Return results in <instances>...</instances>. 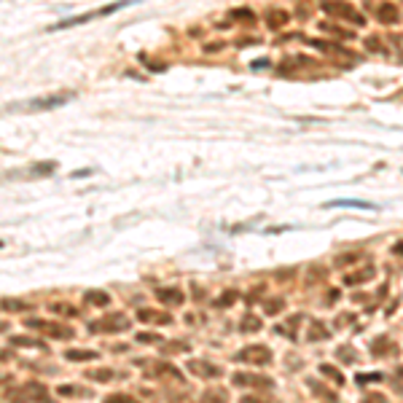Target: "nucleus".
<instances>
[{
	"label": "nucleus",
	"mask_w": 403,
	"mask_h": 403,
	"mask_svg": "<svg viewBox=\"0 0 403 403\" xmlns=\"http://www.w3.org/2000/svg\"><path fill=\"white\" fill-rule=\"evenodd\" d=\"M129 3H137V0H118V3H110V6H105V8H100V11H91V14H83V16H73V19H65V22H59V24H54L51 30H65V27H73V24L91 22V19H97V16L116 14V11H121V8H127Z\"/></svg>",
	"instance_id": "nucleus-1"
},
{
	"label": "nucleus",
	"mask_w": 403,
	"mask_h": 403,
	"mask_svg": "<svg viewBox=\"0 0 403 403\" xmlns=\"http://www.w3.org/2000/svg\"><path fill=\"white\" fill-rule=\"evenodd\" d=\"M127 325H129V320L124 315H108L105 320H95L89 328H91V333H113V331L127 328Z\"/></svg>",
	"instance_id": "nucleus-2"
},
{
	"label": "nucleus",
	"mask_w": 403,
	"mask_h": 403,
	"mask_svg": "<svg viewBox=\"0 0 403 403\" xmlns=\"http://www.w3.org/2000/svg\"><path fill=\"white\" fill-rule=\"evenodd\" d=\"M239 360H247V363H258V365H264V363H269L271 360V352L266 350V347H250V350H242L239 355H237Z\"/></svg>",
	"instance_id": "nucleus-3"
},
{
	"label": "nucleus",
	"mask_w": 403,
	"mask_h": 403,
	"mask_svg": "<svg viewBox=\"0 0 403 403\" xmlns=\"http://www.w3.org/2000/svg\"><path fill=\"white\" fill-rule=\"evenodd\" d=\"M27 325H30V328H46V333L54 336V339H70V331L65 325H57V323L51 325V323H43V320H30Z\"/></svg>",
	"instance_id": "nucleus-4"
},
{
	"label": "nucleus",
	"mask_w": 403,
	"mask_h": 403,
	"mask_svg": "<svg viewBox=\"0 0 403 403\" xmlns=\"http://www.w3.org/2000/svg\"><path fill=\"white\" fill-rule=\"evenodd\" d=\"M189 371H194L196 377H221V368L212 363H202V360H191L189 363Z\"/></svg>",
	"instance_id": "nucleus-5"
},
{
	"label": "nucleus",
	"mask_w": 403,
	"mask_h": 403,
	"mask_svg": "<svg viewBox=\"0 0 403 403\" xmlns=\"http://www.w3.org/2000/svg\"><path fill=\"white\" fill-rule=\"evenodd\" d=\"M68 100H70V95H62V97H46V100H33V102H27V108H33V110H41V108H57V105H65Z\"/></svg>",
	"instance_id": "nucleus-6"
},
{
	"label": "nucleus",
	"mask_w": 403,
	"mask_h": 403,
	"mask_svg": "<svg viewBox=\"0 0 403 403\" xmlns=\"http://www.w3.org/2000/svg\"><path fill=\"white\" fill-rule=\"evenodd\" d=\"M159 301H164V304H183V290H177V288H162L159 290Z\"/></svg>",
	"instance_id": "nucleus-7"
},
{
	"label": "nucleus",
	"mask_w": 403,
	"mask_h": 403,
	"mask_svg": "<svg viewBox=\"0 0 403 403\" xmlns=\"http://www.w3.org/2000/svg\"><path fill=\"white\" fill-rule=\"evenodd\" d=\"M325 207H360V210H374L371 202H360V199H333L325 202Z\"/></svg>",
	"instance_id": "nucleus-8"
},
{
	"label": "nucleus",
	"mask_w": 403,
	"mask_h": 403,
	"mask_svg": "<svg viewBox=\"0 0 403 403\" xmlns=\"http://www.w3.org/2000/svg\"><path fill=\"white\" fill-rule=\"evenodd\" d=\"M377 19H379V22H384V24L398 22V8H395V6H390V3L379 6V8H377Z\"/></svg>",
	"instance_id": "nucleus-9"
},
{
	"label": "nucleus",
	"mask_w": 403,
	"mask_h": 403,
	"mask_svg": "<svg viewBox=\"0 0 403 403\" xmlns=\"http://www.w3.org/2000/svg\"><path fill=\"white\" fill-rule=\"evenodd\" d=\"M234 384H247V387H271V379H256V377H245V374H237Z\"/></svg>",
	"instance_id": "nucleus-10"
},
{
	"label": "nucleus",
	"mask_w": 403,
	"mask_h": 403,
	"mask_svg": "<svg viewBox=\"0 0 403 403\" xmlns=\"http://www.w3.org/2000/svg\"><path fill=\"white\" fill-rule=\"evenodd\" d=\"M137 320H143V323H170V315H159V312H148V309H137Z\"/></svg>",
	"instance_id": "nucleus-11"
},
{
	"label": "nucleus",
	"mask_w": 403,
	"mask_h": 403,
	"mask_svg": "<svg viewBox=\"0 0 403 403\" xmlns=\"http://www.w3.org/2000/svg\"><path fill=\"white\" fill-rule=\"evenodd\" d=\"M65 358H68V360H95L97 352H91V350H70Z\"/></svg>",
	"instance_id": "nucleus-12"
},
{
	"label": "nucleus",
	"mask_w": 403,
	"mask_h": 403,
	"mask_svg": "<svg viewBox=\"0 0 403 403\" xmlns=\"http://www.w3.org/2000/svg\"><path fill=\"white\" fill-rule=\"evenodd\" d=\"M374 277V269H365V271H360V274H350L344 280L347 285H360V283H365V280H371Z\"/></svg>",
	"instance_id": "nucleus-13"
},
{
	"label": "nucleus",
	"mask_w": 403,
	"mask_h": 403,
	"mask_svg": "<svg viewBox=\"0 0 403 403\" xmlns=\"http://www.w3.org/2000/svg\"><path fill=\"white\" fill-rule=\"evenodd\" d=\"M59 395H65V398H73V395H89L86 390H81V387H73V384H62V387L57 390Z\"/></svg>",
	"instance_id": "nucleus-14"
},
{
	"label": "nucleus",
	"mask_w": 403,
	"mask_h": 403,
	"mask_svg": "<svg viewBox=\"0 0 403 403\" xmlns=\"http://www.w3.org/2000/svg\"><path fill=\"white\" fill-rule=\"evenodd\" d=\"M86 301H91V304H100V306H108V293H95V290H91V293H86Z\"/></svg>",
	"instance_id": "nucleus-15"
},
{
	"label": "nucleus",
	"mask_w": 403,
	"mask_h": 403,
	"mask_svg": "<svg viewBox=\"0 0 403 403\" xmlns=\"http://www.w3.org/2000/svg\"><path fill=\"white\" fill-rule=\"evenodd\" d=\"M384 350H392V342H390V339H384V336H382L379 342H374V355H387Z\"/></svg>",
	"instance_id": "nucleus-16"
},
{
	"label": "nucleus",
	"mask_w": 403,
	"mask_h": 403,
	"mask_svg": "<svg viewBox=\"0 0 403 403\" xmlns=\"http://www.w3.org/2000/svg\"><path fill=\"white\" fill-rule=\"evenodd\" d=\"M86 377L95 379V382H108L110 377H113V371H108V368H102V371H89Z\"/></svg>",
	"instance_id": "nucleus-17"
},
{
	"label": "nucleus",
	"mask_w": 403,
	"mask_h": 403,
	"mask_svg": "<svg viewBox=\"0 0 403 403\" xmlns=\"http://www.w3.org/2000/svg\"><path fill=\"white\" fill-rule=\"evenodd\" d=\"M320 371L325 374V377H328V379H333L336 384H342V382H344V379L339 377V371H336V368H333V365H320Z\"/></svg>",
	"instance_id": "nucleus-18"
},
{
	"label": "nucleus",
	"mask_w": 403,
	"mask_h": 403,
	"mask_svg": "<svg viewBox=\"0 0 403 403\" xmlns=\"http://www.w3.org/2000/svg\"><path fill=\"white\" fill-rule=\"evenodd\" d=\"M280 306H283V298H274V301H266V312L269 315H277Z\"/></svg>",
	"instance_id": "nucleus-19"
},
{
	"label": "nucleus",
	"mask_w": 403,
	"mask_h": 403,
	"mask_svg": "<svg viewBox=\"0 0 403 403\" xmlns=\"http://www.w3.org/2000/svg\"><path fill=\"white\" fill-rule=\"evenodd\" d=\"M258 325H261V320H258V317H253V315H250V317H245V320H242V328H245V331H247V328H253V331H256Z\"/></svg>",
	"instance_id": "nucleus-20"
},
{
	"label": "nucleus",
	"mask_w": 403,
	"mask_h": 403,
	"mask_svg": "<svg viewBox=\"0 0 403 403\" xmlns=\"http://www.w3.org/2000/svg\"><path fill=\"white\" fill-rule=\"evenodd\" d=\"M105 403H137V400L127 398V395H110V398H105Z\"/></svg>",
	"instance_id": "nucleus-21"
},
{
	"label": "nucleus",
	"mask_w": 403,
	"mask_h": 403,
	"mask_svg": "<svg viewBox=\"0 0 403 403\" xmlns=\"http://www.w3.org/2000/svg\"><path fill=\"white\" fill-rule=\"evenodd\" d=\"M14 344H24V347H38V350L43 347L41 342H35V339H14Z\"/></svg>",
	"instance_id": "nucleus-22"
},
{
	"label": "nucleus",
	"mask_w": 403,
	"mask_h": 403,
	"mask_svg": "<svg viewBox=\"0 0 403 403\" xmlns=\"http://www.w3.org/2000/svg\"><path fill=\"white\" fill-rule=\"evenodd\" d=\"M395 374H398V377L392 379V384H395V390H398V392H403V368H398Z\"/></svg>",
	"instance_id": "nucleus-23"
},
{
	"label": "nucleus",
	"mask_w": 403,
	"mask_h": 403,
	"mask_svg": "<svg viewBox=\"0 0 403 403\" xmlns=\"http://www.w3.org/2000/svg\"><path fill=\"white\" fill-rule=\"evenodd\" d=\"M382 374H365V377H358V382H379Z\"/></svg>",
	"instance_id": "nucleus-24"
},
{
	"label": "nucleus",
	"mask_w": 403,
	"mask_h": 403,
	"mask_svg": "<svg viewBox=\"0 0 403 403\" xmlns=\"http://www.w3.org/2000/svg\"><path fill=\"white\" fill-rule=\"evenodd\" d=\"M49 170H54V164L49 162V164H41V167H35V172H49Z\"/></svg>",
	"instance_id": "nucleus-25"
},
{
	"label": "nucleus",
	"mask_w": 403,
	"mask_h": 403,
	"mask_svg": "<svg viewBox=\"0 0 403 403\" xmlns=\"http://www.w3.org/2000/svg\"><path fill=\"white\" fill-rule=\"evenodd\" d=\"M86 175H91V170H78V172H73L70 177H73V180H76V177H86Z\"/></svg>",
	"instance_id": "nucleus-26"
},
{
	"label": "nucleus",
	"mask_w": 403,
	"mask_h": 403,
	"mask_svg": "<svg viewBox=\"0 0 403 403\" xmlns=\"http://www.w3.org/2000/svg\"><path fill=\"white\" fill-rule=\"evenodd\" d=\"M266 65H269V59H256V62H253V68L258 70V68H266Z\"/></svg>",
	"instance_id": "nucleus-27"
},
{
	"label": "nucleus",
	"mask_w": 403,
	"mask_h": 403,
	"mask_svg": "<svg viewBox=\"0 0 403 403\" xmlns=\"http://www.w3.org/2000/svg\"><path fill=\"white\" fill-rule=\"evenodd\" d=\"M395 253H400V256H403V242H398V245H395Z\"/></svg>",
	"instance_id": "nucleus-28"
}]
</instances>
